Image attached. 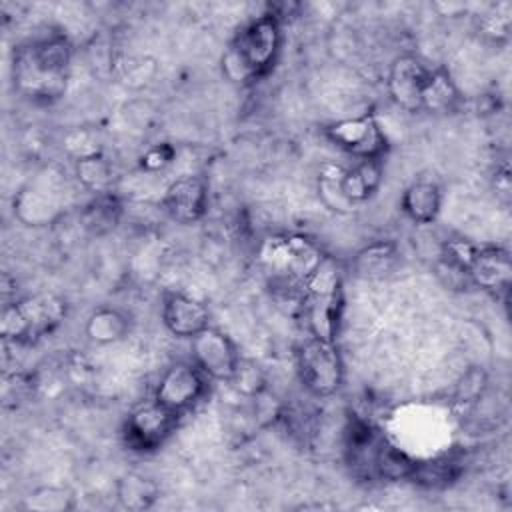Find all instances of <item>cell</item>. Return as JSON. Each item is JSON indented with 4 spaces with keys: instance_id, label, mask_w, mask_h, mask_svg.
I'll return each instance as SVG.
<instances>
[{
    "instance_id": "8",
    "label": "cell",
    "mask_w": 512,
    "mask_h": 512,
    "mask_svg": "<svg viewBox=\"0 0 512 512\" xmlns=\"http://www.w3.org/2000/svg\"><path fill=\"white\" fill-rule=\"evenodd\" d=\"M462 272L468 284H472L474 288L494 298L508 296L512 282L510 252L500 246L468 244L462 258Z\"/></svg>"
},
{
    "instance_id": "13",
    "label": "cell",
    "mask_w": 512,
    "mask_h": 512,
    "mask_svg": "<svg viewBox=\"0 0 512 512\" xmlns=\"http://www.w3.org/2000/svg\"><path fill=\"white\" fill-rule=\"evenodd\" d=\"M160 318L172 336L188 340L212 326L210 308L200 298L180 290H170L162 296Z\"/></svg>"
},
{
    "instance_id": "7",
    "label": "cell",
    "mask_w": 512,
    "mask_h": 512,
    "mask_svg": "<svg viewBox=\"0 0 512 512\" xmlns=\"http://www.w3.org/2000/svg\"><path fill=\"white\" fill-rule=\"evenodd\" d=\"M324 136L356 160H384L388 138L372 112L342 118L324 128Z\"/></svg>"
},
{
    "instance_id": "24",
    "label": "cell",
    "mask_w": 512,
    "mask_h": 512,
    "mask_svg": "<svg viewBox=\"0 0 512 512\" xmlns=\"http://www.w3.org/2000/svg\"><path fill=\"white\" fill-rule=\"evenodd\" d=\"M340 178H342V168L340 166H326L318 176V194L330 210H334L338 214H348L356 206L344 196L342 186H340Z\"/></svg>"
},
{
    "instance_id": "1",
    "label": "cell",
    "mask_w": 512,
    "mask_h": 512,
    "mask_svg": "<svg viewBox=\"0 0 512 512\" xmlns=\"http://www.w3.org/2000/svg\"><path fill=\"white\" fill-rule=\"evenodd\" d=\"M72 44L60 32H46L22 42L14 50V88L36 104H52L66 92Z\"/></svg>"
},
{
    "instance_id": "4",
    "label": "cell",
    "mask_w": 512,
    "mask_h": 512,
    "mask_svg": "<svg viewBox=\"0 0 512 512\" xmlns=\"http://www.w3.org/2000/svg\"><path fill=\"white\" fill-rule=\"evenodd\" d=\"M68 304L54 292H38L2 306L0 334L14 344H36L60 328Z\"/></svg>"
},
{
    "instance_id": "16",
    "label": "cell",
    "mask_w": 512,
    "mask_h": 512,
    "mask_svg": "<svg viewBox=\"0 0 512 512\" xmlns=\"http://www.w3.org/2000/svg\"><path fill=\"white\" fill-rule=\"evenodd\" d=\"M384 174V160H358L352 168L342 170L340 186L344 196L354 204H362L368 198H372L380 184Z\"/></svg>"
},
{
    "instance_id": "11",
    "label": "cell",
    "mask_w": 512,
    "mask_h": 512,
    "mask_svg": "<svg viewBox=\"0 0 512 512\" xmlns=\"http://www.w3.org/2000/svg\"><path fill=\"white\" fill-rule=\"evenodd\" d=\"M432 66L414 54H400L392 60L386 78V90L390 100L406 110L420 112L422 94L428 84Z\"/></svg>"
},
{
    "instance_id": "2",
    "label": "cell",
    "mask_w": 512,
    "mask_h": 512,
    "mask_svg": "<svg viewBox=\"0 0 512 512\" xmlns=\"http://www.w3.org/2000/svg\"><path fill=\"white\" fill-rule=\"evenodd\" d=\"M284 42L280 16L264 12L248 20L222 54V74L238 86H250L268 76Z\"/></svg>"
},
{
    "instance_id": "10",
    "label": "cell",
    "mask_w": 512,
    "mask_h": 512,
    "mask_svg": "<svg viewBox=\"0 0 512 512\" xmlns=\"http://www.w3.org/2000/svg\"><path fill=\"white\" fill-rule=\"evenodd\" d=\"M190 354L192 362L218 382H230L242 360L236 342L216 326H208L190 340Z\"/></svg>"
},
{
    "instance_id": "15",
    "label": "cell",
    "mask_w": 512,
    "mask_h": 512,
    "mask_svg": "<svg viewBox=\"0 0 512 512\" xmlns=\"http://www.w3.org/2000/svg\"><path fill=\"white\" fill-rule=\"evenodd\" d=\"M400 210L414 224H432L442 210V188L430 178L412 180L400 196Z\"/></svg>"
},
{
    "instance_id": "14",
    "label": "cell",
    "mask_w": 512,
    "mask_h": 512,
    "mask_svg": "<svg viewBox=\"0 0 512 512\" xmlns=\"http://www.w3.org/2000/svg\"><path fill=\"white\" fill-rule=\"evenodd\" d=\"M12 210L24 226L40 228L50 226L62 218L64 202L60 192H56L50 184L36 180L28 182L14 194Z\"/></svg>"
},
{
    "instance_id": "5",
    "label": "cell",
    "mask_w": 512,
    "mask_h": 512,
    "mask_svg": "<svg viewBox=\"0 0 512 512\" xmlns=\"http://www.w3.org/2000/svg\"><path fill=\"white\" fill-rule=\"evenodd\" d=\"M296 370L302 386L316 398L336 394L344 384V360L332 340L306 336L296 350Z\"/></svg>"
},
{
    "instance_id": "19",
    "label": "cell",
    "mask_w": 512,
    "mask_h": 512,
    "mask_svg": "<svg viewBox=\"0 0 512 512\" xmlns=\"http://www.w3.org/2000/svg\"><path fill=\"white\" fill-rule=\"evenodd\" d=\"M122 212V202L112 190L94 194V198L80 212V224L88 234L104 236L118 226Z\"/></svg>"
},
{
    "instance_id": "17",
    "label": "cell",
    "mask_w": 512,
    "mask_h": 512,
    "mask_svg": "<svg viewBox=\"0 0 512 512\" xmlns=\"http://www.w3.org/2000/svg\"><path fill=\"white\" fill-rule=\"evenodd\" d=\"M462 106V94L452 78V74L438 66L432 68L428 84L422 94L420 112L428 114H452Z\"/></svg>"
},
{
    "instance_id": "26",
    "label": "cell",
    "mask_w": 512,
    "mask_h": 512,
    "mask_svg": "<svg viewBox=\"0 0 512 512\" xmlns=\"http://www.w3.org/2000/svg\"><path fill=\"white\" fill-rule=\"evenodd\" d=\"M174 158V148L170 144H156L152 148H148L142 158H140V166L144 170H160L166 164H170Z\"/></svg>"
},
{
    "instance_id": "12",
    "label": "cell",
    "mask_w": 512,
    "mask_h": 512,
    "mask_svg": "<svg viewBox=\"0 0 512 512\" xmlns=\"http://www.w3.org/2000/svg\"><path fill=\"white\" fill-rule=\"evenodd\" d=\"M208 182L200 174H184L168 184L162 208L176 224H196L208 210Z\"/></svg>"
},
{
    "instance_id": "27",
    "label": "cell",
    "mask_w": 512,
    "mask_h": 512,
    "mask_svg": "<svg viewBox=\"0 0 512 512\" xmlns=\"http://www.w3.org/2000/svg\"><path fill=\"white\" fill-rule=\"evenodd\" d=\"M484 386V374L482 370H472L468 374H464V378L460 380V384L456 386L458 388V400H470L474 396H478V392L482 390Z\"/></svg>"
},
{
    "instance_id": "22",
    "label": "cell",
    "mask_w": 512,
    "mask_h": 512,
    "mask_svg": "<svg viewBox=\"0 0 512 512\" xmlns=\"http://www.w3.org/2000/svg\"><path fill=\"white\" fill-rule=\"evenodd\" d=\"M160 498L158 484L138 472L124 474L116 484V500L124 510L144 512L156 504Z\"/></svg>"
},
{
    "instance_id": "21",
    "label": "cell",
    "mask_w": 512,
    "mask_h": 512,
    "mask_svg": "<svg viewBox=\"0 0 512 512\" xmlns=\"http://www.w3.org/2000/svg\"><path fill=\"white\" fill-rule=\"evenodd\" d=\"M74 176L84 190L92 194H102L112 190L116 180V170L108 156L94 150L76 158Z\"/></svg>"
},
{
    "instance_id": "25",
    "label": "cell",
    "mask_w": 512,
    "mask_h": 512,
    "mask_svg": "<svg viewBox=\"0 0 512 512\" xmlns=\"http://www.w3.org/2000/svg\"><path fill=\"white\" fill-rule=\"evenodd\" d=\"M228 384H232V388L236 392L254 398L266 390V376H264V370L256 362L242 358Z\"/></svg>"
},
{
    "instance_id": "9",
    "label": "cell",
    "mask_w": 512,
    "mask_h": 512,
    "mask_svg": "<svg viewBox=\"0 0 512 512\" xmlns=\"http://www.w3.org/2000/svg\"><path fill=\"white\" fill-rule=\"evenodd\" d=\"M208 382L210 378L192 360L174 362L162 372L152 398L168 410L184 416L206 396Z\"/></svg>"
},
{
    "instance_id": "3",
    "label": "cell",
    "mask_w": 512,
    "mask_h": 512,
    "mask_svg": "<svg viewBox=\"0 0 512 512\" xmlns=\"http://www.w3.org/2000/svg\"><path fill=\"white\" fill-rule=\"evenodd\" d=\"M342 274L336 262L322 256L318 266L304 282L300 314L304 318L308 336L336 342L342 318Z\"/></svg>"
},
{
    "instance_id": "20",
    "label": "cell",
    "mask_w": 512,
    "mask_h": 512,
    "mask_svg": "<svg viewBox=\"0 0 512 512\" xmlns=\"http://www.w3.org/2000/svg\"><path fill=\"white\" fill-rule=\"evenodd\" d=\"M130 332V318L112 306L96 308L84 324V334L90 342L108 346L120 342Z\"/></svg>"
},
{
    "instance_id": "18",
    "label": "cell",
    "mask_w": 512,
    "mask_h": 512,
    "mask_svg": "<svg viewBox=\"0 0 512 512\" xmlns=\"http://www.w3.org/2000/svg\"><path fill=\"white\" fill-rule=\"evenodd\" d=\"M398 260V248L390 240H376L360 248L352 258V270L362 280H380L388 276Z\"/></svg>"
},
{
    "instance_id": "6",
    "label": "cell",
    "mask_w": 512,
    "mask_h": 512,
    "mask_svg": "<svg viewBox=\"0 0 512 512\" xmlns=\"http://www.w3.org/2000/svg\"><path fill=\"white\" fill-rule=\"evenodd\" d=\"M180 418L158 400H146L128 412L122 426L124 444L134 452H154L176 432Z\"/></svg>"
},
{
    "instance_id": "23",
    "label": "cell",
    "mask_w": 512,
    "mask_h": 512,
    "mask_svg": "<svg viewBox=\"0 0 512 512\" xmlns=\"http://www.w3.org/2000/svg\"><path fill=\"white\" fill-rule=\"evenodd\" d=\"M20 506L32 512H68L76 508V494L68 486L44 484L30 490Z\"/></svg>"
}]
</instances>
